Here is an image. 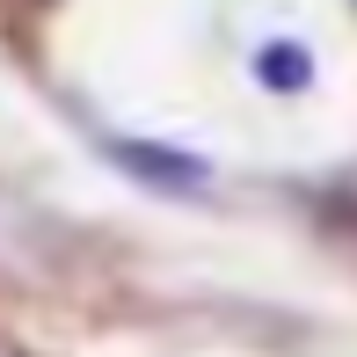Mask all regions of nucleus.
Wrapping results in <instances>:
<instances>
[{"label": "nucleus", "instance_id": "nucleus-1", "mask_svg": "<svg viewBox=\"0 0 357 357\" xmlns=\"http://www.w3.org/2000/svg\"><path fill=\"white\" fill-rule=\"evenodd\" d=\"M263 66H270V73H278V80H284V73H291V80H306V59H299V52H284V44H278V52H270V59H263Z\"/></svg>", "mask_w": 357, "mask_h": 357}]
</instances>
